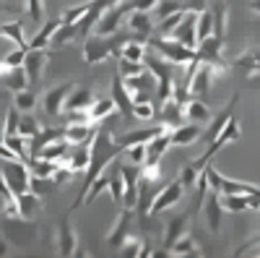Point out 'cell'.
<instances>
[{
    "label": "cell",
    "mask_w": 260,
    "mask_h": 258,
    "mask_svg": "<svg viewBox=\"0 0 260 258\" xmlns=\"http://www.w3.org/2000/svg\"><path fill=\"white\" fill-rule=\"evenodd\" d=\"M185 3V11H192V13H203L208 8V0H182Z\"/></svg>",
    "instance_id": "obj_54"
},
{
    "label": "cell",
    "mask_w": 260,
    "mask_h": 258,
    "mask_svg": "<svg viewBox=\"0 0 260 258\" xmlns=\"http://www.w3.org/2000/svg\"><path fill=\"white\" fill-rule=\"evenodd\" d=\"M39 131H42V125H39V120H37L34 115H24V118H21V123H18V133L24 136V138H34Z\"/></svg>",
    "instance_id": "obj_47"
},
{
    "label": "cell",
    "mask_w": 260,
    "mask_h": 258,
    "mask_svg": "<svg viewBox=\"0 0 260 258\" xmlns=\"http://www.w3.org/2000/svg\"><path fill=\"white\" fill-rule=\"evenodd\" d=\"M94 92L91 89H86V86H76V89L71 92L68 97V104H65V112L68 110H89V107L94 104Z\"/></svg>",
    "instance_id": "obj_28"
},
{
    "label": "cell",
    "mask_w": 260,
    "mask_h": 258,
    "mask_svg": "<svg viewBox=\"0 0 260 258\" xmlns=\"http://www.w3.org/2000/svg\"><path fill=\"white\" fill-rule=\"evenodd\" d=\"M110 196H112V201H117L122 206V201H125V180H122V169L120 167H115L110 172Z\"/></svg>",
    "instance_id": "obj_38"
},
{
    "label": "cell",
    "mask_w": 260,
    "mask_h": 258,
    "mask_svg": "<svg viewBox=\"0 0 260 258\" xmlns=\"http://www.w3.org/2000/svg\"><path fill=\"white\" fill-rule=\"evenodd\" d=\"M57 248H60V255H76L78 250V235H76V230H73V224H71V217H62L60 222H57Z\"/></svg>",
    "instance_id": "obj_15"
},
{
    "label": "cell",
    "mask_w": 260,
    "mask_h": 258,
    "mask_svg": "<svg viewBox=\"0 0 260 258\" xmlns=\"http://www.w3.org/2000/svg\"><path fill=\"white\" fill-rule=\"evenodd\" d=\"M187 232H190V214H180V217L169 219L167 222V230H164V250L159 255H167V250L175 245L182 235H187Z\"/></svg>",
    "instance_id": "obj_19"
},
{
    "label": "cell",
    "mask_w": 260,
    "mask_h": 258,
    "mask_svg": "<svg viewBox=\"0 0 260 258\" xmlns=\"http://www.w3.org/2000/svg\"><path fill=\"white\" fill-rule=\"evenodd\" d=\"M117 110V104H115V99L112 97H96L94 99V104L89 107V118H91V123H102V120H107L112 112Z\"/></svg>",
    "instance_id": "obj_29"
},
{
    "label": "cell",
    "mask_w": 260,
    "mask_h": 258,
    "mask_svg": "<svg viewBox=\"0 0 260 258\" xmlns=\"http://www.w3.org/2000/svg\"><path fill=\"white\" fill-rule=\"evenodd\" d=\"M213 34V13L206 8L203 13H198V26H195V37H198V45Z\"/></svg>",
    "instance_id": "obj_42"
},
{
    "label": "cell",
    "mask_w": 260,
    "mask_h": 258,
    "mask_svg": "<svg viewBox=\"0 0 260 258\" xmlns=\"http://www.w3.org/2000/svg\"><path fill=\"white\" fill-rule=\"evenodd\" d=\"M0 11H13V6H8V3H0Z\"/></svg>",
    "instance_id": "obj_61"
},
{
    "label": "cell",
    "mask_w": 260,
    "mask_h": 258,
    "mask_svg": "<svg viewBox=\"0 0 260 258\" xmlns=\"http://www.w3.org/2000/svg\"><path fill=\"white\" fill-rule=\"evenodd\" d=\"M156 3H159V0H133L130 6H133V11H154Z\"/></svg>",
    "instance_id": "obj_57"
},
{
    "label": "cell",
    "mask_w": 260,
    "mask_h": 258,
    "mask_svg": "<svg viewBox=\"0 0 260 258\" xmlns=\"http://www.w3.org/2000/svg\"><path fill=\"white\" fill-rule=\"evenodd\" d=\"M133 115H136V120H154L156 118V107H154V102H136Z\"/></svg>",
    "instance_id": "obj_51"
},
{
    "label": "cell",
    "mask_w": 260,
    "mask_h": 258,
    "mask_svg": "<svg viewBox=\"0 0 260 258\" xmlns=\"http://www.w3.org/2000/svg\"><path fill=\"white\" fill-rule=\"evenodd\" d=\"M159 120L164 123V125H169V128H177V125H182L187 118H185V102H177L175 97L172 99H167L161 107H159Z\"/></svg>",
    "instance_id": "obj_21"
},
{
    "label": "cell",
    "mask_w": 260,
    "mask_h": 258,
    "mask_svg": "<svg viewBox=\"0 0 260 258\" xmlns=\"http://www.w3.org/2000/svg\"><path fill=\"white\" fill-rule=\"evenodd\" d=\"M125 154H127V159L133 162V164L141 167V164L148 159V146H146V144H133V146L125 149Z\"/></svg>",
    "instance_id": "obj_49"
},
{
    "label": "cell",
    "mask_w": 260,
    "mask_h": 258,
    "mask_svg": "<svg viewBox=\"0 0 260 258\" xmlns=\"http://www.w3.org/2000/svg\"><path fill=\"white\" fill-rule=\"evenodd\" d=\"M125 21H127L130 32H133V37L138 42H146L148 45L151 34H154V18H151V11H130Z\"/></svg>",
    "instance_id": "obj_11"
},
{
    "label": "cell",
    "mask_w": 260,
    "mask_h": 258,
    "mask_svg": "<svg viewBox=\"0 0 260 258\" xmlns=\"http://www.w3.org/2000/svg\"><path fill=\"white\" fill-rule=\"evenodd\" d=\"M206 209V222H208V230L211 232H219L221 230V219H224V206H221V193H211L203 204Z\"/></svg>",
    "instance_id": "obj_23"
},
{
    "label": "cell",
    "mask_w": 260,
    "mask_h": 258,
    "mask_svg": "<svg viewBox=\"0 0 260 258\" xmlns=\"http://www.w3.org/2000/svg\"><path fill=\"white\" fill-rule=\"evenodd\" d=\"M213 34L219 37H226V13H229V3L226 0H216L213 6Z\"/></svg>",
    "instance_id": "obj_35"
},
{
    "label": "cell",
    "mask_w": 260,
    "mask_h": 258,
    "mask_svg": "<svg viewBox=\"0 0 260 258\" xmlns=\"http://www.w3.org/2000/svg\"><path fill=\"white\" fill-rule=\"evenodd\" d=\"M177 11H185V3H182V0H159V3H156V8H154L156 24H159V21H164L167 16L177 13Z\"/></svg>",
    "instance_id": "obj_40"
},
{
    "label": "cell",
    "mask_w": 260,
    "mask_h": 258,
    "mask_svg": "<svg viewBox=\"0 0 260 258\" xmlns=\"http://www.w3.org/2000/svg\"><path fill=\"white\" fill-rule=\"evenodd\" d=\"M0 37L11 39L16 47H29V42H26V37H24V21H21V18L8 21V24H0Z\"/></svg>",
    "instance_id": "obj_30"
},
{
    "label": "cell",
    "mask_w": 260,
    "mask_h": 258,
    "mask_svg": "<svg viewBox=\"0 0 260 258\" xmlns=\"http://www.w3.org/2000/svg\"><path fill=\"white\" fill-rule=\"evenodd\" d=\"M224 37H219V34H211V37H206L198 47H195V55H198V60L201 63H208V66L216 71V76H224L226 71H229V66L232 63L224 58Z\"/></svg>",
    "instance_id": "obj_3"
},
{
    "label": "cell",
    "mask_w": 260,
    "mask_h": 258,
    "mask_svg": "<svg viewBox=\"0 0 260 258\" xmlns=\"http://www.w3.org/2000/svg\"><path fill=\"white\" fill-rule=\"evenodd\" d=\"M250 8H252L255 13H260V0H250Z\"/></svg>",
    "instance_id": "obj_60"
},
{
    "label": "cell",
    "mask_w": 260,
    "mask_h": 258,
    "mask_svg": "<svg viewBox=\"0 0 260 258\" xmlns=\"http://www.w3.org/2000/svg\"><path fill=\"white\" fill-rule=\"evenodd\" d=\"M122 152H125L122 144L112 136L110 128H99L96 136H94V141H91V162H89V169H86V178H83V185H81L78 198L73 201V209H78V206L86 204V193L91 190L94 180H96L99 175H104V167L110 164V162H115Z\"/></svg>",
    "instance_id": "obj_1"
},
{
    "label": "cell",
    "mask_w": 260,
    "mask_h": 258,
    "mask_svg": "<svg viewBox=\"0 0 260 258\" xmlns=\"http://www.w3.org/2000/svg\"><path fill=\"white\" fill-rule=\"evenodd\" d=\"M73 89H76L73 81H68V83H57V86H52V89H47L45 97H42V107H45V112H47L50 118H60V115H65V104H68V97H71Z\"/></svg>",
    "instance_id": "obj_6"
},
{
    "label": "cell",
    "mask_w": 260,
    "mask_h": 258,
    "mask_svg": "<svg viewBox=\"0 0 260 258\" xmlns=\"http://www.w3.org/2000/svg\"><path fill=\"white\" fill-rule=\"evenodd\" d=\"M130 37L125 34H89L83 42V60L89 63V66H99V63H104L107 58H112L120 52V47L125 45Z\"/></svg>",
    "instance_id": "obj_2"
},
{
    "label": "cell",
    "mask_w": 260,
    "mask_h": 258,
    "mask_svg": "<svg viewBox=\"0 0 260 258\" xmlns=\"http://www.w3.org/2000/svg\"><path fill=\"white\" fill-rule=\"evenodd\" d=\"M232 66L240 71L242 76H247V78H252V76H257L260 73V50L257 47H250V50H245L240 58H237Z\"/></svg>",
    "instance_id": "obj_24"
},
{
    "label": "cell",
    "mask_w": 260,
    "mask_h": 258,
    "mask_svg": "<svg viewBox=\"0 0 260 258\" xmlns=\"http://www.w3.org/2000/svg\"><path fill=\"white\" fill-rule=\"evenodd\" d=\"M8 253H11V250H8V243L0 238V255H8Z\"/></svg>",
    "instance_id": "obj_59"
},
{
    "label": "cell",
    "mask_w": 260,
    "mask_h": 258,
    "mask_svg": "<svg viewBox=\"0 0 260 258\" xmlns=\"http://www.w3.org/2000/svg\"><path fill=\"white\" fill-rule=\"evenodd\" d=\"M0 159H16V154L8 149V144H6V131L0 128Z\"/></svg>",
    "instance_id": "obj_56"
},
{
    "label": "cell",
    "mask_w": 260,
    "mask_h": 258,
    "mask_svg": "<svg viewBox=\"0 0 260 258\" xmlns=\"http://www.w3.org/2000/svg\"><path fill=\"white\" fill-rule=\"evenodd\" d=\"M120 169H122V180H125V201H122V206H127V209H136V204H138L141 167L130 162V164H120Z\"/></svg>",
    "instance_id": "obj_12"
},
{
    "label": "cell",
    "mask_w": 260,
    "mask_h": 258,
    "mask_svg": "<svg viewBox=\"0 0 260 258\" xmlns=\"http://www.w3.org/2000/svg\"><path fill=\"white\" fill-rule=\"evenodd\" d=\"M3 175L16 196H21V193H26L31 188V169L24 159H3Z\"/></svg>",
    "instance_id": "obj_5"
},
{
    "label": "cell",
    "mask_w": 260,
    "mask_h": 258,
    "mask_svg": "<svg viewBox=\"0 0 260 258\" xmlns=\"http://www.w3.org/2000/svg\"><path fill=\"white\" fill-rule=\"evenodd\" d=\"M24 13L34 21V24H42V21H45V13H47L45 0H24Z\"/></svg>",
    "instance_id": "obj_44"
},
{
    "label": "cell",
    "mask_w": 260,
    "mask_h": 258,
    "mask_svg": "<svg viewBox=\"0 0 260 258\" xmlns=\"http://www.w3.org/2000/svg\"><path fill=\"white\" fill-rule=\"evenodd\" d=\"M148 45L154 47L161 58H167L169 63H175V66H180V68H182V66H190V63H192L195 58H198L192 47H185L182 42L172 39V37H161V34H159V37H154V34H151Z\"/></svg>",
    "instance_id": "obj_4"
},
{
    "label": "cell",
    "mask_w": 260,
    "mask_h": 258,
    "mask_svg": "<svg viewBox=\"0 0 260 258\" xmlns=\"http://www.w3.org/2000/svg\"><path fill=\"white\" fill-rule=\"evenodd\" d=\"M213 78H216V71L208 66V63H198V68H195V73H192V81H190V94L203 99L211 89Z\"/></svg>",
    "instance_id": "obj_20"
},
{
    "label": "cell",
    "mask_w": 260,
    "mask_h": 258,
    "mask_svg": "<svg viewBox=\"0 0 260 258\" xmlns=\"http://www.w3.org/2000/svg\"><path fill=\"white\" fill-rule=\"evenodd\" d=\"M146 146H148V159H161L164 152L172 146V131H167V133H161L156 138H151Z\"/></svg>",
    "instance_id": "obj_36"
},
{
    "label": "cell",
    "mask_w": 260,
    "mask_h": 258,
    "mask_svg": "<svg viewBox=\"0 0 260 258\" xmlns=\"http://www.w3.org/2000/svg\"><path fill=\"white\" fill-rule=\"evenodd\" d=\"M182 193H185V185H182L180 180L164 185V188L159 190V196L154 198L151 214H161V211H167V209H172V206H177V204H180V198H182Z\"/></svg>",
    "instance_id": "obj_14"
},
{
    "label": "cell",
    "mask_w": 260,
    "mask_h": 258,
    "mask_svg": "<svg viewBox=\"0 0 260 258\" xmlns=\"http://www.w3.org/2000/svg\"><path fill=\"white\" fill-rule=\"evenodd\" d=\"M203 133V123H182L177 128H172V146H190L201 138Z\"/></svg>",
    "instance_id": "obj_22"
},
{
    "label": "cell",
    "mask_w": 260,
    "mask_h": 258,
    "mask_svg": "<svg viewBox=\"0 0 260 258\" xmlns=\"http://www.w3.org/2000/svg\"><path fill=\"white\" fill-rule=\"evenodd\" d=\"M6 86H8V89L16 94V92H21V89H26V86H29V78H26V71H24V66H21V68H16L8 78H6Z\"/></svg>",
    "instance_id": "obj_46"
},
{
    "label": "cell",
    "mask_w": 260,
    "mask_h": 258,
    "mask_svg": "<svg viewBox=\"0 0 260 258\" xmlns=\"http://www.w3.org/2000/svg\"><path fill=\"white\" fill-rule=\"evenodd\" d=\"M42 209V196H37L34 190H26L18 196V211H21V219H31L37 217Z\"/></svg>",
    "instance_id": "obj_31"
},
{
    "label": "cell",
    "mask_w": 260,
    "mask_h": 258,
    "mask_svg": "<svg viewBox=\"0 0 260 258\" xmlns=\"http://www.w3.org/2000/svg\"><path fill=\"white\" fill-rule=\"evenodd\" d=\"M60 26H62L60 18H50L47 24L34 34V39L29 42V50H47V45H52V37H55V32H57Z\"/></svg>",
    "instance_id": "obj_26"
},
{
    "label": "cell",
    "mask_w": 260,
    "mask_h": 258,
    "mask_svg": "<svg viewBox=\"0 0 260 258\" xmlns=\"http://www.w3.org/2000/svg\"><path fill=\"white\" fill-rule=\"evenodd\" d=\"M146 63H136V60H127V58H117V73L122 78H133V76H141L146 73Z\"/></svg>",
    "instance_id": "obj_39"
},
{
    "label": "cell",
    "mask_w": 260,
    "mask_h": 258,
    "mask_svg": "<svg viewBox=\"0 0 260 258\" xmlns=\"http://www.w3.org/2000/svg\"><path fill=\"white\" fill-rule=\"evenodd\" d=\"M185 118L192 120V123H208L213 118V112L208 110V104L201 97H190L185 102Z\"/></svg>",
    "instance_id": "obj_27"
},
{
    "label": "cell",
    "mask_w": 260,
    "mask_h": 258,
    "mask_svg": "<svg viewBox=\"0 0 260 258\" xmlns=\"http://www.w3.org/2000/svg\"><path fill=\"white\" fill-rule=\"evenodd\" d=\"M185 13H187V11H177V13L167 16L164 21H159V24H156V26H159V34H161V37H169L172 32H175V29L180 26V21L185 18Z\"/></svg>",
    "instance_id": "obj_48"
},
{
    "label": "cell",
    "mask_w": 260,
    "mask_h": 258,
    "mask_svg": "<svg viewBox=\"0 0 260 258\" xmlns=\"http://www.w3.org/2000/svg\"><path fill=\"white\" fill-rule=\"evenodd\" d=\"M117 58H127V60H136V63H143L146 58V42H138L136 37H130L125 45L120 47Z\"/></svg>",
    "instance_id": "obj_34"
},
{
    "label": "cell",
    "mask_w": 260,
    "mask_h": 258,
    "mask_svg": "<svg viewBox=\"0 0 260 258\" xmlns=\"http://www.w3.org/2000/svg\"><path fill=\"white\" fill-rule=\"evenodd\" d=\"M0 39H3V37H0Z\"/></svg>",
    "instance_id": "obj_62"
},
{
    "label": "cell",
    "mask_w": 260,
    "mask_h": 258,
    "mask_svg": "<svg viewBox=\"0 0 260 258\" xmlns=\"http://www.w3.org/2000/svg\"><path fill=\"white\" fill-rule=\"evenodd\" d=\"M130 11H133V6H130V3H120V6H115V8H110V11H107L99 21H96V26H94V32L91 34H115L117 29H120V21L130 13Z\"/></svg>",
    "instance_id": "obj_9"
},
{
    "label": "cell",
    "mask_w": 260,
    "mask_h": 258,
    "mask_svg": "<svg viewBox=\"0 0 260 258\" xmlns=\"http://www.w3.org/2000/svg\"><path fill=\"white\" fill-rule=\"evenodd\" d=\"M159 180H148L141 175V183H138V204H136V217L141 219V224H146L148 214H151V206H154V198L159 196Z\"/></svg>",
    "instance_id": "obj_7"
},
{
    "label": "cell",
    "mask_w": 260,
    "mask_h": 258,
    "mask_svg": "<svg viewBox=\"0 0 260 258\" xmlns=\"http://www.w3.org/2000/svg\"><path fill=\"white\" fill-rule=\"evenodd\" d=\"M50 63V55L47 50H29L26 52V60H24V71H26V78L29 83H39L42 81V73H45Z\"/></svg>",
    "instance_id": "obj_17"
},
{
    "label": "cell",
    "mask_w": 260,
    "mask_h": 258,
    "mask_svg": "<svg viewBox=\"0 0 260 258\" xmlns=\"http://www.w3.org/2000/svg\"><path fill=\"white\" fill-rule=\"evenodd\" d=\"M237 102H240V94H232V99L226 102V107H224V110H221L219 115H216V118H213V123H208V128L201 133V138H198V141L211 144L216 136H219V133L224 131V125H226V123H229V118L234 115V107H237Z\"/></svg>",
    "instance_id": "obj_13"
},
{
    "label": "cell",
    "mask_w": 260,
    "mask_h": 258,
    "mask_svg": "<svg viewBox=\"0 0 260 258\" xmlns=\"http://www.w3.org/2000/svg\"><path fill=\"white\" fill-rule=\"evenodd\" d=\"M89 0H86V3H81V6H73V8H65L62 13H60V21L62 24H78V21L89 13Z\"/></svg>",
    "instance_id": "obj_45"
},
{
    "label": "cell",
    "mask_w": 260,
    "mask_h": 258,
    "mask_svg": "<svg viewBox=\"0 0 260 258\" xmlns=\"http://www.w3.org/2000/svg\"><path fill=\"white\" fill-rule=\"evenodd\" d=\"M26 52H29V47H16V50H11L3 60L8 63L11 68H21V66H24V60H26Z\"/></svg>",
    "instance_id": "obj_53"
},
{
    "label": "cell",
    "mask_w": 260,
    "mask_h": 258,
    "mask_svg": "<svg viewBox=\"0 0 260 258\" xmlns=\"http://www.w3.org/2000/svg\"><path fill=\"white\" fill-rule=\"evenodd\" d=\"M221 206H224V211L240 214V211L250 209V196H237V193H221Z\"/></svg>",
    "instance_id": "obj_37"
},
{
    "label": "cell",
    "mask_w": 260,
    "mask_h": 258,
    "mask_svg": "<svg viewBox=\"0 0 260 258\" xmlns=\"http://www.w3.org/2000/svg\"><path fill=\"white\" fill-rule=\"evenodd\" d=\"M89 162H91V144L89 146H71V154L65 157V167H71L76 175L78 172H83L86 175V169H89Z\"/></svg>",
    "instance_id": "obj_25"
},
{
    "label": "cell",
    "mask_w": 260,
    "mask_h": 258,
    "mask_svg": "<svg viewBox=\"0 0 260 258\" xmlns=\"http://www.w3.org/2000/svg\"><path fill=\"white\" fill-rule=\"evenodd\" d=\"M130 235H133V209L122 206V211H120V217H117L112 232L107 235V245L120 250V248L125 245V240L130 238Z\"/></svg>",
    "instance_id": "obj_8"
},
{
    "label": "cell",
    "mask_w": 260,
    "mask_h": 258,
    "mask_svg": "<svg viewBox=\"0 0 260 258\" xmlns=\"http://www.w3.org/2000/svg\"><path fill=\"white\" fill-rule=\"evenodd\" d=\"M26 164H29V169H31V178H52L55 169L60 167L57 162L45 159V157H31Z\"/></svg>",
    "instance_id": "obj_33"
},
{
    "label": "cell",
    "mask_w": 260,
    "mask_h": 258,
    "mask_svg": "<svg viewBox=\"0 0 260 258\" xmlns=\"http://www.w3.org/2000/svg\"><path fill=\"white\" fill-rule=\"evenodd\" d=\"M195 26H198V13H192V11H187L185 13V18L180 21V26L172 32L169 37L172 39H177V42H182L185 47H198V37H195Z\"/></svg>",
    "instance_id": "obj_16"
},
{
    "label": "cell",
    "mask_w": 260,
    "mask_h": 258,
    "mask_svg": "<svg viewBox=\"0 0 260 258\" xmlns=\"http://www.w3.org/2000/svg\"><path fill=\"white\" fill-rule=\"evenodd\" d=\"M112 99H115V104H117V110L122 112V118H125L127 123H133V120H136V115H133L136 102H133V94L127 92L125 78H122L120 73L112 78Z\"/></svg>",
    "instance_id": "obj_10"
},
{
    "label": "cell",
    "mask_w": 260,
    "mask_h": 258,
    "mask_svg": "<svg viewBox=\"0 0 260 258\" xmlns=\"http://www.w3.org/2000/svg\"><path fill=\"white\" fill-rule=\"evenodd\" d=\"M16 193H13V188L8 185V180H6V175H3V169H0V198L3 201H8V198H13Z\"/></svg>",
    "instance_id": "obj_55"
},
{
    "label": "cell",
    "mask_w": 260,
    "mask_h": 258,
    "mask_svg": "<svg viewBox=\"0 0 260 258\" xmlns=\"http://www.w3.org/2000/svg\"><path fill=\"white\" fill-rule=\"evenodd\" d=\"M21 110H18V107L13 104L11 107V110L6 112V128H3V131H6V136H13V133H18V123H21V115H18Z\"/></svg>",
    "instance_id": "obj_52"
},
{
    "label": "cell",
    "mask_w": 260,
    "mask_h": 258,
    "mask_svg": "<svg viewBox=\"0 0 260 258\" xmlns=\"http://www.w3.org/2000/svg\"><path fill=\"white\" fill-rule=\"evenodd\" d=\"M208 188H211V183H208V175H206V169H201L198 183H195V201H192V211L203 209V204H206V196H208Z\"/></svg>",
    "instance_id": "obj_41"
},
{
    "label": "cell",
    "mask_w": 260,
    "mask_h": 258,
    "mask_svg": "<svg viewBox=\"0 0 260 258\" xmlns=\"http://www.w3.org/2000/svg\"><path fill=\"white\" fill-rule=\"evenodd\" d=\"M13 104L18 107L21 112H31L34 107H37V94H34V89H21V92H16V99H13Z\"/></svg>",
    "instance_id": "obj_43"
},
{
    "label": "cell",
    "mask_w": 260,
    "mask_h": 258,
    "mask_svg": "<svg viewBox=\"0 0 260 258\" xmlns=\"http://www.w3.org/2000/svg\"><path fill=\"white\" fill-rule=\"evenodd\" d=\"M198 175H201V169L195 167L192 162H187V164L182 167V172H180V183H182L185 188H195V183H198Z\"/></svg>",
    "instance_id": "obj_50"
},
{
    "label": "cell",
    "mask_w": 260,
    "mask_h": 258,
    "mask_svg": "<svg viewBox=\"0 0 260 258\" xmlns=\"http://www.w3.org/2000/svg\"><path fill=\"white\" fill-rule=\"evenodd\" d=\"M203 250H201V245L195 243V238H192V232H187V235H182V238L172 245L169 250H167V255H177V258H182V255H201Z\"/></svg>",
    "instance_id": "obj_32"
},
{
    "label": "cell",
    "mask_w": 260,
    "mask_h": 258,
    "mask_svg": "<svg viewBox=\"0 0 260 258\" xmlns=\"http://www.w3.org/2000/svg\"><path fill=\"white\" fill-rule=\"evenodd\" d=\"M96 123H68L65 125V138L73 146H89L96 136Z\"/></svg>",
    "instance_id": "obj_18"
},
{
    "label": "cell",
    "mask_w": 260,
    "mask_h": 258,
    "mask_svg": "<svg viewBox=\"0 0 260 258\" xmlns=\"http://www.w3.org/2000/svg\"><path fill=\"white\" fill-rule=\"evenodd\" d=\"M13 71H16V68H11L6 60H0V78H3V81H6V78H8V76H11Z\"/></svg>",
    "instance_id": "obj_58"
}]
</instances>
